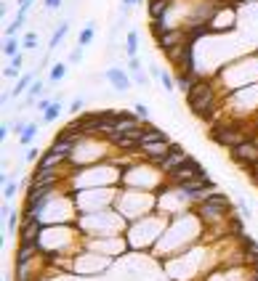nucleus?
Masks as SVG:
<instances>
[{"label": "nucleus", "mask_w": 258, "mask_h": 281, "mask_svg": "<svg viewBox=\"0 0 258 281\" xmlns=\"http://www.w3.org/2000/svg\"><path fill=\"white\" fill-rule=\"evenodd\" d=\"M173 6V0H149L146 3V13H149V19L155 22V19H165L168 16V11Z\"/></svg>", "instance_id": "nucleus-10"}, {"label": "nucleus", "mask_w": 258, "mask_h": 281, "mask_svg": "<svg viewBox=\"0 0 258 281\" xmlns=\"http://www.w3.org/2000/svg\"><path fill=\"white\" fill-rule=\"evenodd\" d=\"M237 212H239V217H253V212H250V205L245 199H242V194L237 196Z\"/></svg>", "instance_id": "nucleus-26"}, {"label": "nucleus", "mask_w": 258, "mask_h": 281, "mask_svg": "<svg viewBox=\"0 0 258 281\" xmlns=\"http://www.w3.org/2000/svg\"><path fill=\"white\" fill-rule=\"evenodd\" d=\"M141 0H120V19H125L133 8H139Z\"/></svg>", "instance_id": "nucleus-21"}, {"label": "nucleus", "mask_w": 258, "mask_h": 281, "mask_svg": "<svg viewBox=\"0 0 258 281\" xmlns=\"http://www.w3.org/2000/svg\"><path fill=\"white\" fill-rule=\"evenodd\" d=\"M43 157V154H40V149H35V146H29L27 151H24V162H38Z\"/></svg>", "instance_id": "nucleus-28"}, {"label": "nucleus", "mask_w": 258, "mask_h": 281, "mask_svg": "<svg viewBox=\"0 0 258 281\" xmlns=\"http://www.w3.org/2000/svg\"><path fill=\"white\" fill-rule=\"evenodd\" d=\"M128 72H131V74L141 72V58H139V56H131V58H128Z\"/></svg>", "instance_id": "nucleus-29"}, {"label": "nucleus", "mask_w": 258, "mask_h": 281, "mask_svg": "<svg viewBox=\"0 0 258 281\" xmlns=\"http://www.w3.org/2000/svg\"><path fill=\"white\" fill-rule=\"evenodd\" d=\"M3 74L11 77V80H19V77H22V69H16V67H11V64H8V67L3 69Z\"/></svg>", "instance_id": "nucleus-32"}, {"label": "nucleus", "mask_w": 258, "mask_h": 281, "mask_svg": "<svg viewBox=\"0 0 258 281\" xmlns=\"http://www.w3.org/2000/svg\"><path fill=\"white\" fill-rule=\"evenodd\" d=\"M149 74L155 77V80H160V74H162V69H160L157 64H149Z\"/></svg>", "instance_id": "nucleus-37"}, {"label": "nucleus", "mask_w": 258, "mask_h": 281, "mask_svg": "<svg viewBox=\"0 0 258 281\" xmlns=\"http://www.w3.org/2000/svg\"><path fill=\"white\" fill-rule=\"evenodd\" d=\"M194 215L200 217L202 226H213V223H221L224 217H232V207L229 205H216V202H200L194 205Z\"/></svg>", "instance_id": "nucleus-3"}, {"label": "nucleus", "mask_w": 258, "mask_h": 281, "mask_svg": "<svg viewBox=\"0 0 258 281\" xmlns=\"http://www.w3.org/2000/svg\"><path fill=\"white\" fill-rule=\"evenodd\" d=\"M24 22H27V19H16L13 24H8V29H6V37H16V32H19V29L24 27Z\"/></svg>", "instance_id": "nucleus-27"}, {"label": "nucleus", "mask_w": 258, "mask_h": 281, "mask_svg": "<svg viewBox=\"0 0 258 281\" xmlns=\"http://www.w3.org/2000/svg\"><path fill=\"white\" fill-rule=\"evenodd\" d=\"M255 135V130H250L248 125H242V122H229V125H213V128L208 130V138L213 140L216 146L221 149H234L239 144H245V140H250Z\"/></svg>", "instance_id": "nucleus-2"}, {"label": "nucleus", "mask_w": 258, "mask_h": 281, "mask_svg": "<svg viewBox=\"0 0 258 281\" xmlns=\"http://www.w3.org/2000/svg\"><path fill=\"white\" fill-rule=\"evenodd\" d=\"M187 159H189V154H187V149L181 146V144H176V140H173V149H171V154H168V157H165V162L160 165V170H162V175H168V173H173V170H176V167H181V165H184Z\"/></svg>", "instance_id": "nucleus-8"}, {"label": "nucleus", "mask_w": 258, "mask_h": 281, "mask_svg": "<svg viewBox=\"0 0 258 281\" xmlns=\"http://www.w3.org/2000/svg\"><path fill=\"white\" fill-rule=\"evenodd\" d=\"M67 32H69V22H59L56 29H53V35H51V40H48V51H56L59 43L67 37Z\"/></svg>", "instance_id": "nucleus-14"}, {"label": "nucleus", "mask_w": 258, "mask_h": 281, "mask_svg": "<svg viewBox=\"0 0 258 281\" xmlns=\"http://www.w3.org/2000/svg\"><path fill=\"white\" fill-rule=\"evenodd\" d=\"M83 106H85V98H83V96H78V98H75V101L69 104V112H72V114H80V109H83Z\"/></svg>", "instance_id": "nucleus-31"}, {"label": "nucleus", "mask_w": 258, "mask_h": 281, "mask_svg": "<svg viewBox=\"0 0 258 281\" xmlns=\"http://www.w3.org/2000/svg\"><path fill=\"white\" fill-rule=\"evenodd\" d=\"M133 114L139 117L141 122H149V117H152V114H149V106L141 104V101H136V104H133Z\"/></svg>", "instance_id": "nucleus-23"}, {"label": "nucleus", "mask_w": 258, "mask_h": 281, "mask_svg": "<svg viewBox=\"0 0 258 281\" xmlns=\"http://www.w3.org/2000/svg\"><path fill=\"white\" fill-rule=\"evenodd\" d=\"M19 48H22V43H19L16 37H6V43H3V56L11 61L13 56H19V53H22Z\"/></svg>", "instance_id": "nucleus-20"}, {"label": "nucleus", "mask_w": 258, "mask_h": 281, "mask_svg": "<svg viewBox=\"0 0 258 281\" xmlns=\"http://www.w3.org/2000/svg\"><path fill=\"white\" fill-rule=\"evenodd\" d=\"M194 178H208V170H205V165H200V162L192 159V157L181 165V167H176L173 173L165 175V180H168L171 186H181V183L194 180Z\"/></svg>", "instance_id": "nucleus-4"}, {"label": "nucleus", "mask_w": 258, "mask_h": 281, "mask_svg": "<svg viewBox=\"0 0 258 281\" xmlns=\"http://www.w3.org/2000/svg\"><path fill=\"white\" fill-rule=\"evenodd\" d=\"M157 140H171L168 133L160 130V128H152L149 122H144V135H141V144H157Z\"/></svg>", "instance_id": "nucleus-12"}, {"label": "nucleus", "mask_w": 258, "mask_h": 281, "mask_svg": "<svg viewBox=\"0 0 258 281\" xmlns=\"http://www.w3.org/2000/svg\"><path fill=\"white\" fill-rule=\"evenodd\" d=\"M22 64H24V53H19V56H13V58H11V67L22 69Z\"/></svg>", "instance_id": "nucleus-36"}, {"label": "nucleus", "mask_w": 258, "mask_h": 281, "mask_svg": "<svg viewBox=\"0 0 258 281\" xmlns=\"http://www.w3.org/2000/svg\"><path fill=\"white\" fill-rule=\"evenodd\" d=\"M22 48H24V51H35V48H38V35H35V32H27L24 40H22Z\"/></svg>", "instance_id": "nucleus-25"}, {"label": "nucleus", "mask_w": 258, "mask_h": 281, "mask_svg": "<svg viewBox=\"0 0 258 281\" xmlns=\"http://www.w3.org/2000/svg\"><path fill=\"white\" fill-rule=\"evenodd\" d=\"M131 77H133V80L139 83L141 88H146V85H149V77H152V74H146V72H136V74H131Z\"/></svg>", "instance_id": "nucleus-30"}, {"label": "nucleus", "mask_w": 258, "mask_h": 281, "mask_svg": "<svg viewBox=\"0 0 258 281\" xmlns=\"http://www.w3.org/2000/svg\"><path fill=\"white\" fill-rule=\"evenodd\" d=\"M53 101L48 98V96H43V98H38V104H35V109H38V112H45V109H48Z\"/></svg>", "instance_id": "nucleus-33"}, {"label": "nucleus", "mask_w": 258, "mask_h": 281, "mask_svg": "<svg viewBox=\"0 0 258 281\" xmlns=\"http://www.w3.org/2000/svg\"><path fill=\"white\" fill-rule=\"evenodd\" d=\"M184 40H187L184 27H176V29H171V32H165L162 37H157V48L160 51H171V48H176V45H181Z\"/></svg>", "instance_id": "nucleus-9"}, {"label": "nucleus", "mask_w": 258, "mask_h": 281, "mask_svg": "<svg viewBox=\"0 0 258 281\" xmlns=\"http://www.w3.org/2000/svg\"><path fill=\"white\" fill-rule=\"evenodd\" d=\"M13 196H16V180H11V178H8V180L3 183V199L11 202Z\"/></svg>", "instance_id": "nucleus-24"}, {"label": "nucleus", "mask_w": 258, "mask_h": 281, "mask_svg": "<svg viewBox=\"0 0 258 281\" xmlns=\"http://www.w3.org/2000/svg\"><path fill=\"white\" fill-rule=\"evenodd\" d=\"M69 61H72V64H80V61H83V48H75L69 53Z\"/></svg>", "instance_id": "nucleus-35"}, {"label": "nucleus", "mask_w": 258, "mask_h": 281, "mask_svg": "<svg viewBox=\"0 0 258 281\" xmlns=\"http://www.w3.org/2000/svg\"><path fill=\"white\" fill-rule=\"evenodd\" d=\"M125 53H128V58L139 56V32L136 29H128V35H125Z\"/></svg>", "instance_id": "nucleus-19"}, {"label": "nucleus", "mask_w": 258, "mask_h": 281, "mask_svg": "<svg viewBox=\"0 0 258 281\" xmlns=\"http://www.w3.org/2000/svg\"><path fill=\"white\" fill-rule=\"evenodd\" d=\"M59 180H62L59 170H35L29 183H27V189H56Z\"/></svg>", "instance_id": "nucleus-6"}, {"label": "nucleus", "mask_w": 258, "mask_h": 281, "mask_svg": "<svg viewBox=\"0 0 258 281\" xmlns=\"http://www.w3.org/2000/svg\"><path fill=\"white\" fill-rule=\"evenodd\" d=\"M43 6H45V11H59L62 8V0H43Z\"/></svg>", "instance_id": "nucleus-34"}, {"label": "nucleus", "mask_w": 258, "mask_h": 281, "mask_svg": "<svg viewBox=\"0 0 258 281\" xmlns=\"http://www.w3.org/2000/svg\"><path fill=\"white\" fill-rule=\"evenodd\" d=\"M67 72H69V67L64 64V61H56V64L51 67V72H48V83H62L67 77Z\"/></svg>", "instance_id": "nucleus-18"}, {"label": "nucleus", "mask_w": 258, "mask_h": 281, "mask_svg": "<svg viewBox=\"0 0 258 281\" xmlns=\"http://www.w3.org/2000/svg\"><path fill=\"white\" fill-rule=\"evenodd\" d=\"M149 29H152V35H155V40H157V37H162L165 32H171V29H176V27L168 22V16H165V19H155L149 24Z\"/></svg>", "instance_id": "nucleus-16"}, {"label": "nucleus", "mask_w": 258, "mask_h": 281, "mask_svg": "<svg viewBox=\"0 0 258 281\" xmlns=\"http://www.w3.org/2000/svg\"><path fill=\"white\" fill-rule=\"evenodd\" d=\"M253 175H255V178H258V162H255V165H253V167H250V170H248V178H253Z\"/></svg>", "instance_id": "nucleus-38"}, {"label": "nucleus", "mask_w": 258, "mask_h": 281, "mask_svg": "<svg viewBox=\"0 0 258 281\" xmlns=\"http://www.w3.org/2000/svg\"><path fill=\"white\" fill-rule=\"evenodd\" d=\"M40 125H43V119H35V122H29V125H24V128H22V133H19V144L27 149L29 144H32V140H35V135H38V128H40Z\"/></svg>", "instance_id": "nucleus-13"}, {"label": "nucleus", "mask_w": 258, "mask_h": 281, "mask_svg": "<svg viewBox=\"0 0 258 281\" xmlns=\"http://www.w3.org/2000/svg\"><path fill=\"white\" fill-rule=\"evenodd\" d=\"M160 83H162V88H165V93H168V96H173V93H176V77H171L168 72L160 74Z\"/></svg>", "instance_id": "nucleus-22"}, {"label": "nucleus", "mask_w": 258, "mask_h": 281, "mask_svg": "<svg viewBox=\"0 0 258 281\" xmlns=\"http://www.w3.org/2000/svg\"><path fill=\"white\" fill-rule=\"evenodd\" d=\"M94 35H96V27H94V22H88L78 35V48H85V45L94 43Z\"/></svg>", "instance_id": "nucleus-17"}, {"label": "nucleus", "mask_w": 258, "mask_h": 281, "mask_svg": "<svg viewBox=\"0 0 258 281\" xmlns=\"http://www.w3.org/2000/svg\"><path fill=\"white\" fill-rule=\"evenodd\" d=\"M64 112V106H62V98H53V104L43 112V125H51V122H56L59 119V114Z\"/></svg>", "instance_id": "nucleus-15"}, {"label": "nucleus", "mask_w": 258, "mask_h": 281, "mask_svg": "<svg viewBox=\"0 0 258 281\" xmlns=\"http://www.w3.org/2000/svg\"><path fill=\"white\" fill-rule=\"evenodd\" d=\"M184 98H187V106L192 109V114L194 117H200L202 122H213L218 117V88L205 80V77H200L187 93H184Z\"/></svg>", "instance_id": "nucleus-1"}, {"label": "nucleus", "mask_w": 258, "mask_h": 281, "mask_svg": "<svg viewBox=\"0 0 258 281\" xmlns=\"http://www.w3.org/2000/svg\"><path fill=\"white\" fill-rule=\"evenodd\" d=\"M229 159H232L237 167H242V170H250V167L258 162V138L253 135L250 140H245V144L229 149Z\"/></svg>", "instance_id": "nucleus-5"}, {"label": "nucleus", "mask_w": 258, "mask_h": 281, "mask_svg": "<svg viewBox=\"0 0 258 281\" xmlns=\"http://www.w3.org/2000/svg\"><path fill=\"white\" fill-rule=\"evenodd\" d=\"M38 72H40V69H35V72H27V74H22L19 80H16V88L11 90V98H19L22 93H27L29 88H32V83L38 80Z\"/></svg>", "instance_id": "nucleus-11"}, {"label": "nucleus", "mask_w": 258, "mask_h": 281, "mask_svg": "<svg viewBox=\"0 0 258 281\" xmlns=\"http://www.w3.org/2000/svg\"><path fill=\"white\" fill-rule=\"evenodd\" d=\"M104 80H107L117 93H128L131 90V72H125L123 67H109L107 72H104Z\"/></svg>", "instance_id": "nucleus-7"}]
</instances>
